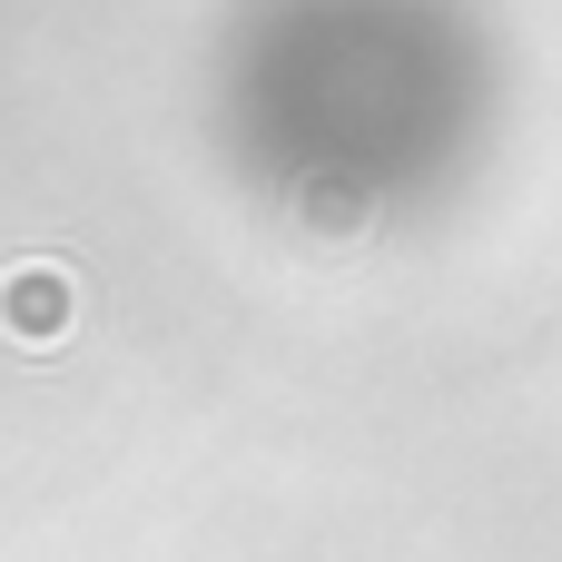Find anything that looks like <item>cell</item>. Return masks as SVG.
I'll return each mask as SVG.
<instances>
[{"label": "cell", "instance_id": "obj_1", "mask_svg": "<svg viewBox=\"0 0 562 562\" xmlns=\"http://www.w3.org/2000/svg\"><path fill=\"white\" fill-rule=\"evenodd\" d=\"M464 0H257L227 40V148L326 227L425 207L484 138Z\"/></svg>", "mask_w": 562, "mask_h": 562}]
</instances>
